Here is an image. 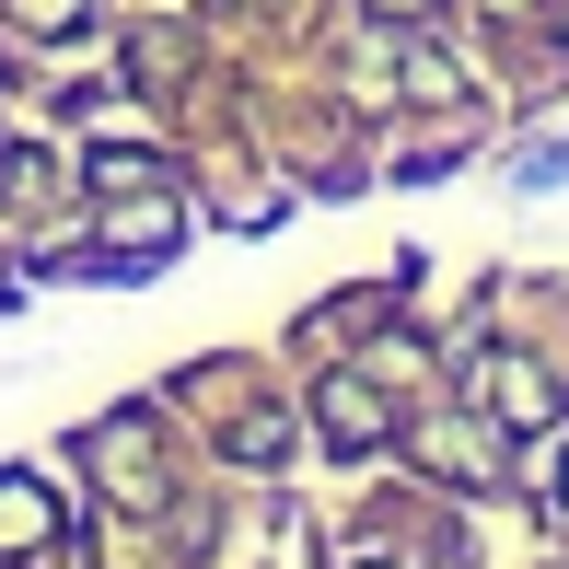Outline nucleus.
Returning <instances> with one entry per match:
<instances>
[{"instance_id": "obj_1", "label": "nucleus", "mask_w": 569, "mask_h": 569, "mask_svg": "<svg viewBox=\"0 0 569 569\" xmlns=\"http://www.w3.org/2000/svg\"><path fill=\"white\" fill-rule=\"evenodd\" d=\"M23 547H47V488L0 477V558H23Z\"/></svg>"}, {"instance_id": "obj_2", "label": "nucleus", "mask_w": 569, "mask_h": 569, "mask_svg": "<svg viewBox=\"0 0 569 569\" xmlns=\"http://www.w3.org/2000/svg\"><path fill=\"white\" fill-rule=\"evenodd\" d=\"M315 407H326V442H349V453H360V442H383V407H372V396H360V383H349V372H338V383H326V396H315Z\"/></svg>"}]
</instances>
